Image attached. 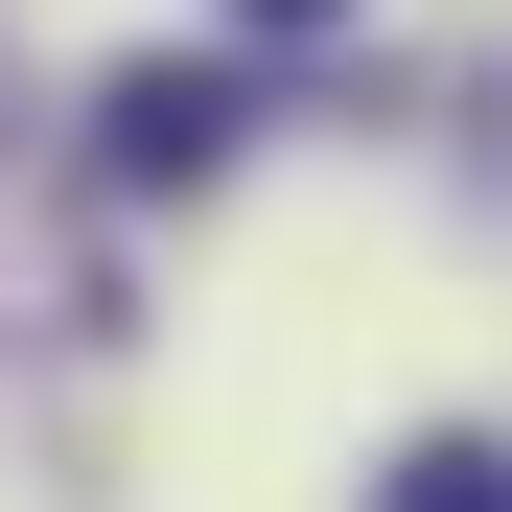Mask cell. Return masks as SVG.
<instances>
[{
	"instance_id": "2",
	"label": "cell",
	"mask_w": 512,
	"mask_h": 512,
	"mask_svg": "<svg viewBox=\"0 0 512 512\" xmlns=\"http://www.w3.org/2000/svg\"><path fill=\"white\" fill-rule=\"evenodd\" d=\"M373 512H512V443H396Z\"/></svg>"
},
{
	"instance_id": "1",
	"label": "cell",
	"mask_w": 512,
	"mask_h": 512,
	"mask_svg": "<svg viewBox=\"0 0 512 512\" xmlns=\"http://www.w3.org/2000/svg\"><path fill=\"white\" fill-rule=\"evenodd\" d=\"M233 70H140V94H117V187H187V163H233Z\"/></svg>"
},
{
	"instance_id": "3",
	"label": "cell",
	"mask_w": 512,
	"mask_h": 512,
	"mask_svg": "<svg viewBox=\"0 0 512 512\" xmlns=\"http://www.w3.org/2000/svg\"><path fill=\"white\" fill-rule=\"evenodd\" d=\"M256 24H326V0H256Z\"/></svg>"
}]
</instances>
